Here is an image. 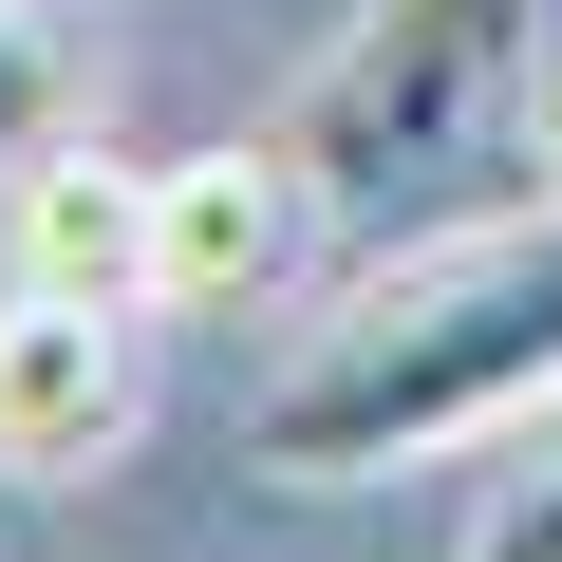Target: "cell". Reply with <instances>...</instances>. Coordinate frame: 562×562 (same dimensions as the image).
Returning a JSON list of instances; mask_svg holds the SVG:
<instances>
[{
    "label": "cell",
    "instance_id": "obj_1",
    "mask_svg": "<svg viewBox=\"0 0 562 562\" xmlns=\"http://www.w3.org/2000/svg\"><path fill=\"white\" fill-rule=\"evenodd\" d=\"M543 394H562V188L525 225H450V244L375 262L357 301L244 394V469L375 487V469H431L469 431H525Z\"/></svg>",
    "mask_w": 562,
    "mask_h": 562
},
{
    "label": "cell",
    "instance_id": "obj_2",
    "mask_svg": "<svg viewBox=\"0 0 562 562\" xmlns=\"http://www.w3.org/2000/svg\"><path fill=\"white\" fill-rule=\"evenodd\" d=\"M543 0H357V38L301 76L281 150L319 169V206L357 225H413L450 188H487L525 132H543Z\"/></svg>",
    "mask_w": 562,
    "mask_h": 562
},
{
    "label": "cell",
    "instance_id": "obj_3",
    "mask_svg": "<svg viewBox=\"0 0 562 562\" xmlns=\"http://www.w3.org/2000/svg\"><path fill=\"white\" fill-rule=\"evenodd\" d=\"M301 225H319V169L301 150H169L150 169V319H244V301H281L301 281Z\"/></svg>",
    "mask_w": 562,
    "mask_h": 562
},
{
    "label": "cell",
    "instance_id": "obj_4",
    "mask_svg": "<svg viewBox=\"0 0 562 562\" xmlns=\"http://www.w3.org/2000/svg\"><path fill=\"white\" fill-rule=\"evenodd\" d=\"M132 319L150 301L0 281V469H20V487H94L132 450Z\"/></svg>",
    "mask_w": 562,
    "mask_h": 562
},
{
    "label": "cell",
    "instance_id": "obj_5",
    "mask_svg": "<svg viewBox=\"0 0 562 562\" xmlns=\"http://www.w3.org/2000/svg\"><path fill=\"white\" fill-rule=\"evenodd\" d=\"M0 281H76V301H150V169L113 150H38L20 188H0Z\"/></svg>",
    "mask_w": 562,
    "mask_h": 562
},
{
    "label": "cell",
    "instance_id": "obj_6",
    "mask_svg": "<svg viewBox=\"0 0 562 562\" xmlns=\"http://www.w3.org/2000/svg\"><path fill=\"white\" fill-rule=\"evenodd\" d=\"M57 132H76V57L38 38V0H0V188H20Z\"/></svg>",
    "mask_w": 562,
    "mask_h": 562
},
{
    "label": "cell",
    "instance_id": "obj_7",
    "mask_svg": "<svg viewBox=\"0 0 562 562\" xmlns=\"http://www.w3.org/2000/svg\"><path fill=\"white\" fill-rule=\"evenodd\" d=\"M469 562H562V450H543V469L487 506V543H469Z\"/></svg>",
    "mask_w": 562,
    "mask_h": 562
},
{
    "label": "cell",
    "instance_id": "obj_8",
    "mask_svg": "<svg viewBox=\"0 0 562 562\" xmlns=\"http://www.w3.org/2000/svg\"><path fill=\"white\" fill-rule=\"evenodd\" d=\"M543 188H562V76H543Z\"/></svg>",
    "mask_w": 562,
    "mask_h": 562
}]
</instances>
